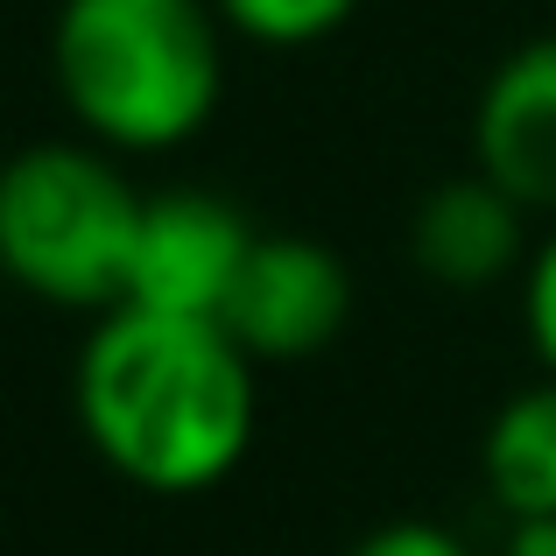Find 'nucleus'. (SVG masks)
Instances as JSON below:
<instances>
[{
  "label": "nucleus",
  "instance_id": "nucleus-1",
  "mask_svg": "<svg viewBox=\"0 0 556 556\" xmlns=\"http://www.w3.org/2000/svg\"><path fill=\"white\" fill-rule=\"evenodd\" d=\"M71 394L85 444L141 493H204L254 444V359L212 317L99 311Z\"/></svg>",
  "mask_w": 556,
  "mask_h": 556
},
{
  "label": "nucleus",
  "instance_id": "nucleus-2",
  "mask_svg": "<svg viewBox=\"0 0 556 556\" xmlns=\"http://www.w3.org/2000/svg\"><path fill=\"white\" fill-rule=\"evenodd\" d=\"M50 71L85 141L163 155L198 141L226 99V22L212 0H64Z\"/></svg>",
  "mask_w": 556,
  "mask_h": 556
},
{
  "label": "nucleus",
  "instance_id": "nucleus-3",
  "mask_svg": "<svg viewBox=\"0 0 556 556\" xmlns=\"http://www.w3.org/2000/svg\"><path fill=\"white\" fill-rule=\"evenodd\" d=\"M141 190L99 141H36L0 163V275L56 311H113Z\"/></svg>",
  "mask_w": 556,
  "mask_h": 556
},
{
  "label": "nucleus",
  "instance_id": "nucleus-4",
  "mask_svg": "<svg viewBox=\"0 0 556 556\" xmlns=\"http://www.w3.org/2000/svg\"><path fill=\"white\" fill-rule=\"evenodd\" d=\"M345 317H353V275L325 240H311V232H254L218 325L254 367H268V359L325 353L345 331Z\"/></svg>",
  "mask_w": 556,
  "mask_h": 556
},
{
  "label": "nucleus",
  "instance_id": "nucleus-5",
  "mask_svg": "<svg viewBox=\"0 0 556 556\" xmlns=\"http://www.w3.org/2000/svg\"><path fill=\"white\" fill-rule=\"evenodd\" d=\"M247 247H254V226H247L240 204L212 198V190H155V198H141L121 303L169 311V317H212L218 325L232 282H240Z\"/></svg>",
  "mask_w": 556,
  "mask_h": 556
},
{
  "label": "nucleus",
  "instance_id": "nucleus-6",
  "mask_svg": "<svg viewBox=\"0 0 556 556\" xmlns=\"http://www.w3.org/2000/svg\"><path fill=\"white\" fill-rule=\"evenodd\" d=\"M472 169L521 212H556V36L507 50L479 85Z\"/></svg>",
  "mask_w": 556,
  "mask_h": 556
},
{
  "label": "nucleus",
  "instance_id": "nucleus-7",
  "mask_svg": "<svg viewBox=\"0 0 556 556\" xmlns=\"http://www.w3.org/2000/svg\"><path fill=\"white\" fill-rule=\"evenodd\" d=\"M521 218L529 212L479 169L472 177H444L408 218V254L437 289L472 296V289H493L521 261Z\"/></svg>",
  "mask_w": 556,
  "mask_h": 556
},
{
  "label": "nucleus",
  "instance_id": "nucleus-8",
  "mask_svg": "<svg viewBox=\"0 0 556 556\" xmlns=\"http://www.w3.org/2000/svg\"><path fill=\"white\" fill-rule=\"evenodd\" d=\"M479 479L507 521H556V380H535L493 408Z\"/></svg>",
  "mask_w": 556,
  "mask_h": 556
},
{
  "label": "nucleus",
  "instance_id": "nucleus-9",
  "mask_svg": "<svg viewBox=\"0 0 556 556\" xmlns=\"http://www.w3.org/2000/svg\"><path fill=\"white\" fill-rule=\"evenodd\" d=\"M212 8L232 36L268 42V50H303V42L339 36L359 0H212Z\"/></svg>",
  "mask_w": 556,
  "mask_h": 556
},
{
  "label": "nucleus",
  "instance_id": "nucleus-10",
  "mask_svg": "<svg viewBox=\"0 0 556 556\" xmlns=\"http://www.w3.org/2000/svg\"><path fill=\"white\" fill-rule=\"evenodd\" d=\"M521 317H529V345H535V359H543V374L556 380V232L535 247V261H529Z\"/></svg>",
  "mask_w": 556,
  "mask_h": 556
},
{
  "label": "nucleus",
  "instance_id": "nucleus-11",
  "mask_svg": "<svg viewBox=\"0 0 556 556\" xmlns=\"http://www.w3.org/2000/svg\"><path fill=\"white\" fill-rule=\"evenodd\" d=\"M345 556H472L451 529H437V521H380L367 529Z\"/></svg>",
  "mask_w": 556,
  "mask_h": 556
},
{
  "label": "nucleus",
  "instance_id": "nucleus-12",
  "mask_svg": "<svg viewBox=\"0 0 556 556\" xmlns=\"http://www.w3.org/2000/svg\"><path fill=\"white\" fill-rule=\"evenodd\" d=\"M501 556H556V521H515Z\"/></svg>",
  "mask_w": 556,
  "mask_h": 556
}]
</instances>
